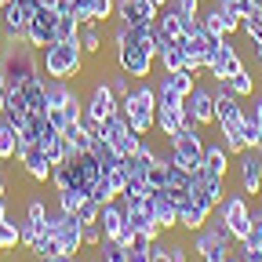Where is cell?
I'll list each match as a JSON object with an SVG mask.
<instances>
[{"mask_svg": "<svg viewBox=\"0 0 262 262\" xmlns=\"http://www.w3.org/2000/svg\"><path fill=\"white\" fill-rule=\"evenodd\" d=\"M120 113L127 117L135 135H153L157 131V88L149 80H139L124 98H120Z\"/></svg>", "mask_w": 262, "mask_h": 262, "instance_id": "cell-1", "label": "cell"}, {"mask_svg": "<svg viewBox=\"0 0 262 262\" xmlns=\"http://www.w3.org/2000/svg\"><path fill=\"white\" fill-rule=\"evenodd\" d=\"M40 70L48 80H73L84 70V51L80 40H51L48 48H40Z\"/></svg>", "mask_w": 262, "mask_h": 262, "instance_id": "cell-2", "label": "cell"}, {"mask_svg": "<svg viewBox=\"0 0 262 262\" xmlns=\"http://www.w3.org/2000/svg\"><path fill=\"white\" fill-rule=\"evenodd\" d=\"M0 73H4V84L8 88H22L33 73H40L37 48H33L29 40H18V44L0 48Z\"/></svg>", "mask_w": 262, "mask_h": 262, "instance_id": "cell-3", "label": "cell"}, {"mask_svg": "<svg viewBox=\"0 0 262 262\" xmlns=\"http://www.w3.org/2000/svg\"><path fill=\"white\" fill-rule=\"evenodd\" d=\"M204 135H201V127L189 124V127H179L175 135L168 139V160L175 164V168L182 171H196L201 168V160H204Z\"/></svg>", "mask_w": 262, "mask_h": 262, "instance_id": "cell-4", "label": "cell"}, {"mask_svg": "<svg viewBox=\"0 0 262 262\" xmlns=\"http://www.w3.org/2000/svg\"><path fill=\"white\" fill-rule=\"evenodd\" d=\"M251 196H244L241 189L237 193H226V201L215 208V215L229 226V233H233V241H251Z\"/></svg>", "mask_w": 262, "mask_h": 262, "instance_id": "cell-5", "label": "cell"}, {"mask_svg": "<svg viewBox=\"0 0 262 262\" xmlns=\"http://www.w3.org/2000/svg\"><path fill=\"white\" fill-rule=\"evenodd\" d=\"M117 51V70L124 73V77H131V80H149L153 77V51L149 48H142V44H135V40H127V44H120V48H113Z\"/></svg>", "mask_w": 262, "mask_h": 262, "instance_id": "cell-6", "label": "cell"}, {"mask_svg": "<svg viewBox=\"0 0 262 262\" xmlns=\"http://www.w3.org/2000/svg\"><path fill=\"white\" fill-rule=\"evenodd\" d=\"M113 113H120V98L113 95L110 80H95L91 91L84 95V117L95 120V124H102V120H110Z\"/></svg>", "mask_w": 262, "mask_h": 262, "instance_id": "cell-7", "label": "cell"}, {"mask_svg": "<svg viewBox=\"0 0 262 262\" xmlns=\"http://www.w3.org/2000/svg\"><path fill=\"white\" fill-rule=\"evenodd\" d=\"M102 135L110 139V146H113L120 157H135L139 146H142V135H135V131H131V124H127L124 113H113L110 120H102Z\"/></svg>", "mask_w": 262, "mask_h": 262, "instance_id": "cell-8", "label": "cell"}, {"mask_svg": "<svg viewBox=\"0 0 262 262\" xmlns=\"http://www.w3.org/2000/svg\"><path fill=\"white\" fill-rule=\"evenodd\" d=\"M55 26H58V11L55 8H37V11H33L29 15V22H26V40L33 44V48H48L51 40H55Z\"/></svg>", "mask_w": 262, "mask_h": 262, "instance_id": "cell-9", "label": "cell"}, {"mask_svg": "<svg viewBox=\"0 0 262 262\" xmlns=\"http://www.w3.org/2000/svg\"><path fill=\"white\" fill-rule=\"evenodd\" d=\"M146 204H149L153 222L164 229V233H175V229H179V204H175V196L168 189H149L146 193Z\"/></svg>", "mask_w": 262, "mask_h": 262, "instance_id": "cell-10", "label": "cell"}, {"mask_svg": "<svg viewBox=\"0 0 262 262\" xmlns=\"http://www.w3.org/2000/svg\"><path fill=\"white\" fill-rule=\"evenodd\" d=\"M237 186H241L244 196L262 193V153L258 149H244L237 157Z\"/></svg>", "mask_w": 262, "mask_h": 262, "instance_id": "cell-11", "label": "cell"}, {"mask_svg": "<svg viewBox=\"0 0 262 262\" xmlns=\"http://www.w3.org/2000/svg\"><path fill=\"white\" fill-rule=\"evenodd\" d=\"M15 160L22 164V171H26L33 182H51V168H55V164L48 160V153H44L40 142H22Z\"/></svg>", "mask_w": 262, "mask_h": 262, "instance_id": "cell-12", "label": "cell"}, {"mask_svg": "<svg viewBox=\"0 0 262 262\" xmlns=\"http://www.w3.org/2000/svg\"><path fill=\"white\" fill-rule=\"evenodd\" d=\"M182 106H186V113L193 117L196 127H211V124H215V91H211V88L196 84V88L186 95Z\"/></svg>", "mask_w": 262, "mask_h": 262, "instance_id": "cell-13", "label": "cell"}, {"mask_svg": "<svg viewBox=\"0 0 262 262\" xmlns=\"http://www.w3.org/2000/svg\"><path fill=\"white\" fill-rule=\"evenodd\" d=\"M55 241H58V255H80L84 251V226L77 222V215L58 211V226H55Z\"/></svg>", "mask_w": 262, "mask_h": 262, "instance_id": "cell-14", "label": "cell"}, {"mask_svg": "<svg viewBox=\"0 0 262 262\" xmlns=\"http://www.w3.org/2000/svg\"><path fill=\"white\" fill-rule=\"evenodd\" d=\"M201 22H204L208 33H219V37H233V33H241V18L229 15L222 4H215V0L201 11Z\"/></svg>", "mask_w": 262, "mask_h": 262, "instance_id": "cell-15", "label": "cell"}, {"mask_svg": "<svg viewBox=\"0 0 262 262\" xmlns=\"http://www.w3.org/2000/svg\"><path fill=\"white\" fill-rule=\"evenodd\" d=\"M117 18L124 26H153L157 8H153V0H117Z\"/></svg>", "mask_w": 262, "mask_h": 262, "instance_id": "cell-16", "label": "cell"}, {"mask_svg": "<svg viewBox=\"0 0 262 262\" xmlns=\"http://www.w3.org/2000/svg\"><path fill=\"white\" fill-rule=\"evenodd\" d=\"M241 70H244V58L237 55V48H233V44L226 40V44H222V51L215 55V62L208 66L204 73H208L211 80H229V77H233V73H241Z\"/></svg>", "mask_w": 262, "mask_h": 262, "instance_id": "cell-17", "label": "cell"}, {"mask_svg": "<svg viewBox=\"0 0 262 262\" xmlns=\"http://www.w3.org/2000/svg\"><path fill=\"white\" fill-rule=\"evenodd\" d=\"M201 168L215 179H229V171H233V160H229V149L222 142H208L204 146V160H201Z\"/></svg>", "mask_w": 262, "mask_h": 262, "instance_id": "cell-18", "label": "cell"}, {"mask_svg": "<svg viewBox=\"0 0 262 262\" xmlns=\"http://www.w3.org/2000/svg\"><path fill=\"white\" fill-rule=\"evenodd\" d=\"M22 98H26L29 113H48V77H44V70L33 73V77L22 84Z\"/></svg>", "mask_w": 262, "mask_h": 262, "instance_id": "cell-19", "label": "cell"}, {"mask_svg": "<svg viewBox=\"0 0 262 262\" xmlns=\"http://www.w3.org/2000/svg\"><path fill=\"white\" fill-rule=\"evenodd\" d=\"M127 226V219H124V204L120 201H110V204H102L98 208V229H102V237H120V229Z\"/></svg>", "mask_w": 262, "mask_h": 262, "instance_id": "cell-20", "label": "cell"}, {"mask_svg": "<svg viewBox=\"0 0 262 262\" xmlns=\"http://www.w3.org/2000/svg\"><path fill=\"white\" fill-rule=\"evenodd\" d=\"M88 153L95 157V164H98V171H113L117 164L124 160L113 146H110V139L102 135V131H98V135H91V146H88Z\"/></svg>", "mask_w": 262, "mask_h": 262, "instance_id": "cell-21", "label": "cell"}, {"mask_svg": "<svg viewBox=\"0 0 262 262\" xmlns=\"http://www.w3.org/2000/svg\"><path fill=\"white\" fill-rule=\"evenodd\" d=\"M208 219H211V211H204L201 204H193L189 196L179 204V229H182V233H201Z\"/></svg>", "mask_w": 262, "mask_h": 262, "instance_id": "cell-22", "label": "cell"}, {"mask_svg": "<svg viewBox=\"0 0 262 262\" xmlns=\"http://www.w3.org/2000/svg\"><path fill=\"white\" fill-rule=\"evenodd\" d=\"M77 40H80L84 55H102V48H106V26L102 22H84L77 29Z\"/></svg>", "mask_w": 262, "mask_h": 262, "instance_id": "cell-23", "label": "cell"}, {"mask_svg": "<svg viewBox=\"0 0 262 262\" xmlns=\"http://www.w3.org/2000/svg\"><path fill=\"white\" fill-rule=\"evenodd\" d=\"M157 33H160L164 40H182L186 37V18L168 4L164 11H157Z\"/></svg>", "mask_w": 262, "mask_h": 262, "instance_id": "cell-24", "label": "cell"}, {"mask_svg": "<svg viewBox=\"0 0 262 262\" xmlns=\"http://www.w3.org/2000/svg\"><path fill=\"white\" fill-rule=\"evenodd\" d=\"M179 127H189L186 106H182V110H160V106H157V131H160V139H171Z\"/></svg>", "mask_w": 262, "mask_h": 262, "instance_id": "cell-25", "label": "cell"}, {"mask_svg": "<svg viewBox=\"0 0 262 262\" xmlns=\"http://www.w3.org/2000/svg\"><path fill=\"white\" fill-rule=\"evenodd\" d=\"M157 58H160V70H164V73L186 70V44H182V40H171V44H164Z\"/></svg>", "mask_w": 262, "mask_h": 262, "instance_id": "cell-26", "label": "cell"}, {"mask_svg": "<svg viewBox=\"0 0 262 262\" xmlns=\"http://www.w3.org/2000/svg\"><path fill=\"white\" fill-rule=\"evenodd\" d=\"M88 201V189L80 186H70V189H55V208L66 211V215H77V208Z\"/></svg>", "mask_w": 262, "mask_h": 262, "instance_id": "cell-27", "label": "cell"}, {"mask_svg": "<svg viewBox=\"0 0 262 262\" xmlns=\"http://www.w3.org/2000/svg\"><path fill=\"white\" fill-rule=\"evenodd\" d=\"M160 84H164V88H171V91H179V95L186 98V95L196 88V73H189V70H175V73H164Z\"/></svg>", "mask_w": 262, "mask_h": 262, "instance_id": "cell-28", "label": "cell"}, {"mask_svg": "<svg viewBox=\"0 0 262 262\" xmlns=\"http://www.w3.org/2000/svg\"><path fill=\"white\" fill-rule=\"evenodd\" d=\"M18 157V131L4 120V117H0V160H15Z\"/></svg>", "mask_w": 262, "mask_h": 262, "instance_id": "cell-29", "label": "cell"}, {"mask_svg": "<svg viewBox=\"0 0 262 262\" xmlns=\"http://www.w3.org/2000/svg\"><path fill=\"white\" fill-rule=\"evenodd\" d=\"M241 139H244L248 149H258V142H262V127H258V120L248 106H244V117H241Z\"/></svg>", "mask_w": 262, "mask_h": 262, "instance_id": "cell-30", "label": "cell"}, {"mask_svg": "<svg viewBox=\"0 0 262 262\" xmlns=\"http://www.w3.org/2000/svg\"><path fill=\"white\" fill-rule=\"evenodd\" d=\"M226 84H229V91H233L237 98H251V95L258 91V84H255V77H251V70H248V66H244L241 73H233Z\"/></svg>", "mask_w": 262, "mask_h": 262, "instance_id": "cell-31", "label": "cell"}, {"mask_svg": "<svg viewBox=\"0 0 262 262\" xmlns=\"http://www.w3.org/2000/svg\"><path fill=\"white\" fill-rule=\"evenodd\" d=\"M88 196L95 204H110V201H120V193L113 189V182H110V175H98V182L88 189Z\"/></svg>", "mask_w": 262, "mask_h": 262, "instance_id": "cell-32", "label": "cell"}, {"mask_svg": "<svg viewBox=\"0 0 262 262\" xmlns=\"http://www.w3.org/2000/svg\"><path fill=\"white\" fill-rule=\"evenodd\" d=\"M146 182H149V189H164V186H168V157H157L146 168Z\"/></svg>", "mask_w": 262, "mask_h": 262, "instance_id": "cell-33", "label": "cell"}, {"mask_svg": "<svg viewBox=\"0 0 262 262\" xmlns=\"http://www.w3.org/2000/svg\"><path fill=\"white\" fill-rule=\"evenodd\" d=\"M29 255H33V258H51V255H58V241H55L51 233H40L37 241L29 244Z\"/></svg>", "mask_w": 262, "mask_h": 262, "instance_id": "cell-34", "label": "cell"}, {"mask_svg": "<svg viewBox=\"0 0 262 262\" xmlns=\"http://www.w3.org/2000/svg\"><path fill=\"white\" fill-rule=\"evenodd\" d=\"M77 29H80V22L73 18V11L58 15V26H55V40H73V37H77Z\"/></svg>", "mask_w": 262, "mask_h": 262, "instance_id": "cell-35", "label": "cell"}, {"mask_svg": "<svg viewBox=\"0 0 262 262\" xmlns=\"http://www.w3.org/2000/svg\"><path fill=\"white\" fill-rule=\"evenodd\" d=\"M48 201H44V196H29V201H26V219L29 222H37V226H44V219H48Z\"/></svg>", "mask_w": 262, "mask_h": 262, "instance_id": "cell-36", "label": "cell"}, {"mask_svg": "<svg viewBox=\"0 0 262 262\" xmlns=\"http://www.w3.org/2000/svg\"><path fill=\"white\" fill-rule=\"evenodd\" d=\"M182 102H186V98H182L179 91L157 84V106H160V110H182Z\"/></svg>", "mask_w": 262, "mask_h": 262, "instance_id": "cell-37", "label": "cell"}, {"mask_svg": "<svg viewBox=\"0 0 262 262\" xmlns=\"http://www.w3.org/2000/svg\"><path fill=\"white\" fill-rule=\"evenodd\" d=\"M241 33H248V40L258 44L262 40V11H251L248 18H241Z\"/></svg>", "mask_w": 262, "mask_h": 262, "instance_id": "cell-38", "label": "cell"}, {"mask_svg": "<svg viewBox=\"0 0 262 262\" xmlns=\"http://www.w3.org/2000/svg\"><path fill=\"white\" fill-rule=\"evenodd\" d=\"M0 248H4V251L18 248V222H11V219L0 222Z\"/></svg>", "mask_w": 262, "mask_h": 262, "instance_id": "cell-39", "label": "cell"}, {"mask_svg": "<svg viewBox=\"0 0 262 262\" xmlns=\"http://www.w3.org/2000/svg\"><path fill=\"white\" fill-rule=\"evenodd\" d=\"M233 258L237 262H262V251L251 241H241V244H233Z\"/></svg>", "mask_w": 262, "mask_h": 262, "instance_id": "cell-40", "label": "cell"}, {"mask_svg": "<svg viewBox=\"0 0 262 262\" xmlns=\"http://www.w3.org/2000/svg\"><path fill=\"white\" fill-rule=\"evenodd\" d=\"M149 262H171V255H168V233H160L149 244Z\"/></svg>", "mask_w": 262, "mask_h": 262, "instance_id": "cell-41", "label": "cell"}, {"mask_svg": "<svg viewBox=\"0 0 262 262\" xmlns=\"http://www.w3.org/2000/svg\"><path fill=\"white\" fill-rule=\"evenodd\" d=\"M98 208H102V204H95L91 196H88V201L77 208V222H80V226H88V222H98Z\"/></svg>", "mask_w": 262, "mask_h": 262, "instance_id": "cell-42", "label": "cell"}, {"mask_svg": "<svg viewBox=\"0 0 262 262\" xmlns=\"http://www.w3.org/2000/svg\"><path fill=\"white\" fill-rule=\"evenodd\" d=\"M171 8L182 18H201V0H171Z\"/></svg>", "mask_w": 262, "mask_h": 262, "instance_id": "cell-43", "label": "cell"}, {"mask_svg": "<svg viewBox=\"0 0 262 262\" xmlns=\"http://www.w3.org/2000/svg\"><path fill=\"white\" fill-rule=\"evenodd\" d=\"M102 244V229H98V222H88L84 226V248H98Z\"/></svg>", "mask_w": 262, "mask_h": 262, "instance_id": "cell-44", "label": "cell"}, {"mask_svg": "<svg viewBox=\"0 0 262 262\" xmlns=\"http://www.w3.org/2000/svg\"><path fill=\"white\" fill-rule=\"evenodd\" d=\"M110 88H113V95H117V98H124V95L131 91V77L117 73V77H110Z\"/></svg>", "mask_w": 262, "mask_h": 262, "instance_id": "cell-45", "label": "cell"}, {"mask_svg": "<svg viewBox=\"0 0 262 262\" xmlns=\"http://www.w3.org/2000/svg\"><path fill=\"white\" fill-rule=\"evenodd\" d=\"M168 255H171V262H189V255H186V244H182V241H168Z\"/></svg>", "mask_w": 262, "mask_h": 262, "instance_id": "cell-46", "label": "cell"}, {"mask_svg": "<svg viewBox=\"0 0 262 262\" xmlns=\"http://www.w3.org/2000/svg\"><path fill=\"white\" fill-rule=\"evenodd\" d=\"M127 262H149V248H127Z\"/></svg>", "mask_w": 262, "mask_h": 262, "instance_id": "cell-47", "label": "cell"}, {"mask_svg": "<svg viewBox=\"0 0 262 262\" xmlns=\"http://www.w3.org/2000/svg\"><path fill=\"white\" fill-rule=\"evenodd\" d=\"M251 244L262 251V222H255V229H251Z\"/></svg>", "mask_w": 262, "mask_h": 262, "instance_id": "cell-48", "label": "cell"}, {"mask_svg": "<svg viewBox=\"0 0 262 262\" xmlns=\"http://www.w3.org/2000/svg\"><path fill=\"white\" fill-rule=\"evenodd\" d=\"M251 113H255V120H258V127H262V95H255V106H251Z\"/></svg>", "mask_w": 262, "mask_h": 262, "instance_id": "cell-49", "label": "cell"}, {"mask_svg": "<svg viewBox=\"0 0 262 262\" xmlns=\"http://www.w3.org/2000/svg\"><path fill=\"white\" fill-rule=\"evenodd\" d=\"M37 262H77L73 255H51V258H37Z\"/></svg>", "mask_w": 262, "mask_h": 262, "instance_id": "cell-50", "label": "cell"}, {"mask_svg": "<svg viewBox=\"0 0 262 262\" xmlns=\"http://www.w3.org/2000/svg\"><path fill=\"white\" fill-rule=\"evenodd\" d=\"M0 201H8V179L0 175Z\"/></svg>", "mask_w": 262, "mask_h": 262, "instance_id": "cell-51", "label": "cell"}, {"mask_svg": "<svg viewBox=\"0 0 262 262\" xmlns=\"http://www.w3.org/2000/svg\"><path fill=\"white\" fill-rule=\"evenodd\" d=\"M4 88L8 84H4V73H0V113H4Z\"/></svg>", "mask_w": 262, "mask_h": 262, "instance_id": "cell-52", "label": "cell"}, {"mask_svg": "<svg viewBox=\"0 0 262 262\" xmlns=\"http://www.w3.org/2000/svg\"><path fill=\"white\" fill-rule=\"evenodd\" d=\"M168 4H171V0H153V8H157V11H164Z\"/></svg>", "mask_w": 262, "mask_h": 262, "instance_id": "cell-53", "label": "cell"}, {"mask_svg": "<svg viewBox=\"0 0 262 262\" xmlns=\"http://www.w3.org/2000/svg\"><path fill=\"white\" fill-rule=\"evenodd\" d=\"M255 62H258V66H262V40H258V44H255Z\"/></svg>", "mask_w": 262, "mask_h": 262, "instance_id": "cell-54", "label": "cell"}, {"mask_svg": "<svg viewBox=\"0 0 262 262\" xmlns=\"http://www.w3.org/2000/svg\"><path fill=\"white\" fill-rule=\"evenodd\" d=\"M8 219V201H0V222Z\"/></svg>", "mask_w": 262, "mask_h": 262, "instance_id": "cell-55", "label": "cell"}, {"mask_svg": "<svg viewBox=\"0 0 262 262\" xmlns=\"http://www.w3.org/2000/svg\"><path fill=\"white\" fill-rule=\"evenodd\" d=\"M40 4H44V8H55V11H58V0H40Z\"/></svg>", "mask_w": 262, "mask_h": 262, "instance_id": "cell-56", "label": "cell"}, {"mask_svg": "<svg viewBox=\"0 0 262 262\" xmlns=\"http://www.w3.org/2000/svg\"><path fill=\"white\" fill-rule=\"evenodd\" d=\"M226 262H237V258H233V255H229V258H226Z\"/></svg>", "mask_w": 262, "mask_h": 262, "instance_id": "cell-57", "label": "cell"}, {"mask_svg": "<svg viewBox=\"0 0 262 262\" xmlns=\"http://www.w3.org/2000/svg\"><path fill=\"white\" fill-rule=\"evenodd\" d=\"M258 11H262V0H258Z\"/></svg>", "mask_w": 262, "mask_h": 262, "instance_id": "cell-58", "label": "cell"}, {"mask_svg": "<svg viewBox=\"0 0 262 262\" xmlns=\"http://www.w3.org/2000/svg\"><path fill=\"white\" fill-rule=\"evenodd\" d=\"M0 8H4V0H0Z\"/></svg>", "mask_w": 262, "mask_h": 262, "instance_id": "cell-59", "label": "cell"}, {"mask_svg": "<svg viewBox=\"0 0 262 262\" xmlns=\"http://www.w3.org/2000/svg\"><path fill=\"white\" fill-rule=\"evenodd\" d=\"M0 251H4V248H0Z\"/></svg>", "mask_w": 262, "mask_h": 262, "instance_id": "cell-60", "label": "cell"}, {"mask_svg": "<svg viewBox=\"0 0 262 262\" xmlns=\"http://www.w3.org/2000/svg\"><path fill=\"white\" fill-rule=\"evenodd\" d=\"M4 4H8V0H4Z\"/></svg>", "mask_w": 262, "mask_h": 262, "instance_id": "cell-61", "label": "cell"}, {"mask_svg": "<svg viewBox=\"0 0 262 262\" xmlns=\"http://www.w3.org/2000/svg\"><path fill=\"white\" fill-rule=\"evenodd\" d=\"M258 153H262V149H258Z\"/></svg>", "mask_w": 262, "mask_h": 262, "instance_id": "cell-62", "label": "cell"}]
</instances>
